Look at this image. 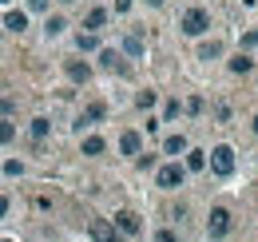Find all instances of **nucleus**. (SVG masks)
<instances>
[{
    "instance_id": "1",
    "label": "nucleus",
    "mask_w": 258,
    "mask_h": 242,
    "mask_svg": "<svg viewBox=\"0 0 258 242\" xmlns=\"http://www.w3.org/2000/svg\"><path fill=\"white\" fill-rule=\"evenodd\" d=\"M179 28H183V36H191V40L207 36V32H211V12H207V8H187L183 20H179Z\"/></svg>"
},
{
    "instance_id": "2",
    "label": "nucleus",
    "mask_w": 258,
    "mask_h": 242,
    "mask_svg": "<svg viewBox=\"0 0 258 242\" xmlns=\"http://www.w3.org/2000/svg\"><path fill=\"white\" fill-rule=\"evenodd\" d=\"M207 167H211V175H219V179H230V175H234V147H230V143H219V147H211V159H207Z\"/></svg>"
},
{
    "instance_id": "3",
    "label": "nucleus",
    "mask_w": 258,
    "mask_h": 242,
    "mask_svg": "<svg viewBox=\"0 0 258 242\" xmlns=\"http://www.w3.org/2000/svg\"><path fill=\"white\" fill-rule=\"evenodd\" d=\"M183 183H187V171H183V163H179V159L163 163L159 175H155V187H159V191H179Z\"/></svg>"
},
{
    "instance_id": "4",
    "label": "nucleus",
    "mask_w": 258,
    "mask_h": 242,
    "mask_svg": "<svg viewBox=\"0 0 258 242\" xmlns=\"http://www.w3.org/2000/svg\"><path fill=\"white\" fill-rule=\"evenodd\" d=\"M234 230V218H230V211L226 207H211V214H207V238H226Z\"/></svg>"
},
{
    "instance_id": "5",
    "label": "nucleus",
    "mask_w": 258,
    "mask_h": 242,
    "mask_svg": "<svg viewBox=\"0 0 258 242\" xmlns=\"http://www.w3.org/2000/svg\"><path fill=\"white\" fill-rule=\"evenodd\" d=\"M99 68L111 72V76H131V64L123 60L119 48H99Z\"/></svg>"
},
{
    "instance_id": "6",
    "label": "nucleus",
    "mask_w": 258,
    "mask_h": 242,
    "mask_svg": "<svg viewBox=\"0 0 258 242\" xmlns=\"http://www.w3.org/2000/svg\"><path fill=\"white\" fill-rule=\"evenodd\" d=\"M103 115H107V103H103V99H92V103L76 115V123H72V127H76V135H84V131H88L92 123H99Z\"/></svg>"
},
{
    "instance_id": "7",
    "label": "nucleus",
    "mask_w": 258,
    "mask_h": 242,
    "mask_svg": "<svg viewBox=\"0 0 258 242\" xmlns=\"http://www.w3.org/2000/svg\"><path fill=\"white\" fill-rule=\"evenodd\" d=\"M88 234H92V242H123V234H119L107 218H92V222H88Z\"/></svg>"
},
{
    "instance_id": "8",
    "label": "nucleus",
    "mask_w": 258,
    "mask_h": 242,
    "mask_svg": "<svg viewBox=\"0 0 258 242\" xmlns=\"http://www.w3.org/2000/svg\"><path fill=\"white\" fill-rule=\"evenodd\" d=\"M111 226H115L123 238H131V234L143 230V222H139V214H135V211H115V222H111Z\"/></svg>"
},
{
    "instance_id": "9",
    "label": "nucleus",
    "mask_w": 258,
    "mask_h": 242,
    "mask_svg": "<svg viewBox=\"0 0 258 242\" xmlns=\"http://www.w3.org/2000/svg\"><path fill=\"white\" fill-rule=\"evenodd\" d=\"M64 76L72 84H92V64L88 60H64Z\"/></svg>"
},
{
    "instance_id": "10",
    "label": "nucleus",
    "mask_w": 258,
    "mask_h": 242,
    "mask_svg": "<svg viewBox=\"0 0 258 242\" xmlns=\"http://www.w3.org/2000/svg\"><path fill=\"white\" fill-rule=\"evenodd\" d=\"M119 52H123L127 60H143V36H139V32H127V36L119 40Z\"/></svg>"
},
{
    "instance_id": "11",
    "label": "nucleus",
    "mask_w": 258,
    "mask_h": 242,
    "mask_svg": "<svg viewBox=\"0 0 258 242\" xmlns=\"http://www.w3.org/2000/svg\"><path fill=\"white\" fill-rule=\"evenodd\" d=\"M119 151L131 155V159H139V155H143V135H139V131H123V135H119Z\"/></svg>"
},
{
    "instance_id": "12",
    "label": "nucleus",
    "mask_w": 258,
    "mask_h": 242,
    "mask_svg": "<svg viewBox=\"0 0 258 242\" xmlns=\"http://www.w3.org/2000/svg\"><path fill=\"white\" fill-rule=\"evenodd\" d=\"M191 151V143H187V135L179 131V135H167L163 139V155H171V159H179V155H187Z\"/></svg>"
},
{
    "instance_id": "13",
    "label": "nucleus",
    "mask_w": 258,
    "mask_h": 242,
    "mask_svg": "<svg viewBox=\"0 0 258 242\" xmlns=\"http://www.w3.org/2000/svg\"><path fill=\"white\" fill-rule=\"evenodd\" d=\"M103 28H107V8H92V12L84 16V32H92V36H99Z\"/></svg>"
},
{
    "instance_id": "14",
    "label": "nucleus",
    "mask_w": 258,
    "mask_h": 242,
    "mask_svg": "<svg viewBox=\"0 0 258 242\" xmlns=\"http://www.w3.org/2000/svg\"><path fill=\"white\" fill-rule=\"evenodd\" d=\"M28 135H32L36 143H44V139L52 135V119H48V115H36V119L28 123Z\"/></svg>"
},
{
    "instance_id": "15",
    "label": "nucleus",
    "mask_w": 258,
    "mask_h": 242,
    "mask_svg": "<svg viewBox=\"0 0 258 242\" xmlns=\"http://www.w3.org/2000/svg\"><path fill=\"white\" fill-rule=\"evenodd\" d=\"M84 143H80V155H88V159H96V155H103L107 151V143L99 139V135H80Z\"/></svg>"
},
{
    "instance_id": "16",
    "label": "nucleus",
    "mask_w": 258,
    "mask_h": 242,
    "mask_svg": "<svg viewBox=\"0 0 258 242\" xmlns=\"http://www.w3.org/2000/svg\"><path fill=\"white\" fill-rule=\"evenodd\" d=\"M4 28H8V32H24V28H28V12L8 8V12H4Z\"/></svg>"
},
{
    "instance_id": "17",
    "label": "nucleus",
    "mask_w": 258,
    "mask_h": 242,
    "mask_svg": "<svg viewBox=\"0 0 258 242\" xmlns=\"http://www.w3.org/2000/svg\"><path fill=\"white\" fill-rule=\"evenodd\" d=\"M64 28H68V20L60 16V12L44 20V36H48V40H56V36H64Z\"/></svg>"
},
{
    "instance_id": "18",
    "label": "nucleus",
    "mask_w": 258,
    "mask_h": 242,
    "mask_svg": "<svg viewBox=\"0 0 258 242\" xmlns=\"http://www.w3.org/2000/svg\"><path fill=\"white\" fill-rule=\"evenodd\" d=\"M223 56V40H207V44H199V60H219Z\"/></svg>"
},
{
    "instance_id": "19",
    "label": "nucleus",
    "mask_w": 258,
    "mask_h": 242,
    "mask_svg": "<svg viewBox=\"0 0 258 242\" xmlns=\"http://www.w3.org/2000/svg\"><path fill=\"white\" fill-rule=\"evenodd\" d=\"M207 167V151H187V159H183V171L191 175V171H203Z\"/></svg>"
},
{
    "instance_id": "20",
    "label": "nucleus",
    "mask_w": 258,
    "mask_h": 242,
    "mask_svg": "<svg viewBox=\"0 0 258 242\" xmlns=\"http://www.w3.org/2000/svg\"><path fill=\"white\" fill-rule=\"evenodd\" d=\"M230 72H234V76H246V72H254V60H250L246 52H238V56L230 60Z\"/></svg>"
},
{
    "instance_id": "21",
    "label": "nucleus",
    "mask_w": 258,
    "mask_h": 242,
    "mask_svg": "<svg viewBox=\"0 0 258 242\" xmlns=\"http://www.w3.org/2000/svg\"><path fill=\"white\" fill-rule=\"evenodd\" d=\"M76 48H80V52H99V36H92V32H80V36H76Z\"/></svg>"
},
{
    "instance_id": "22",
    "label": "nucleus",
    "mask_w": 258,
    "mask_h": 242,
    "mask_svg": "<svg viewBox=\"0 0 258 242\" xmlns=\"http://www.w3.org/2000/svg\"><path fill=\"white\" fill-rule=\"evenodd\" d=\"M155 99H159L155 91H139V95H135V107H139V111H151V107H155Z\"/></svg>"
},
{
    "instance_id": "23",
    "label": "nucleus",
    "mask_w": 258,
    "mask_h": 242,
    "mask_svg": "<svg viewBox=\"0 0 258 242\" xmlns=\"http://www.w3.org/2000/svg\"><path fill=\"white\" fill-rule=\"evenodd\" d=\"M12 139H16V123H12V119H0V147L12 143Z\"/></svg>"
},
{
    "instance_id": "24",
    "label": "nucleus",
    "mask_w": 258,
    "mask_h": 242,
    "mask_svg": "<svg viewBox=\"0 0 258 242\" xmlns=\"http://www.w3.org/2000/svg\"><path fill=\"white\" fill-rule=\"evenodd\" d=\"M4 175H8V179L24 175V163H20V159H4Z\"/></svg>"
},
{
    "instance_id": "25",
    "label": "nucleus",
    "mask_w": 258,
    "mask_h": 242,
    "mask_svg": "<svg viewBox=\"0 0 258 242\" xmlns=\"http://www.w3.org/2000/svg\"><path fill=\"white\" fill-rule=\"evenodd\" d=\"M12 111H16V99H12V95H4V99H0V119H8Z\"/></svg>"
},
{
    "instance_id": "26",
    "label": "nucleus",
    "mask_w": 258,
    "mask_h": 242,
    "mask_svg": "<svg viewBox=\"0 0 258 242\" xmlns=\"http://www.w3.org/2000/svg\"><path fill=\"white\" fill-rule=\"evenodd\" d=\"M163 119H179V99H167V107H163Z\"/></svg>"
},
{
    "instance_id": "27",
    "label": "nucleus",
    "mask_w": 258,
    "mask_h": 242,
    "mask_svg": "<svg viewBox=\"0 0 258 242\" xmlns=\"http://www.w3.org/2000/svg\"><path fill=\"white\" fill-rule=\"evenodd\" d=\"M135 167H139V171H151V167H155V155H139Z\"/></svg>"
},
{
    "instance_id": "28",
    "label": "nucleus",
    "mask_w": 258,
    "mask_h": 242,
    "mask_svg": "<svg viewBox=\"0 0 258 242\" xmlns=\"http://www.w3.org/2000/svg\"><path fill=\"white\" fill-rule=\"evenodd\" d=\"M187 111H191V115L203 111V95H191V99H187Z\"/></svg>"
},
{
    "instance_id": "29",
    "label": "nucleus",
    "mask_w": 258,
    "mask_h": 242,
    "mask_svg": "<svg viewBox=\"0 0 258 242\" xmlns=\"http://www.w3.org/2000/svg\"><path fill=\"white\" fill-rule=\"evenodd\" d=\"M258 44V32H242V48H246V52H250V48H254Z\"/></svg>"
},
{
    "instance_id": "30",
    "label": "nucleus",
    "mask_w": 258,
    "mask_h": 242,
    "mask_svg": "<svg viewBox=\"0 0 258 242\" xmlns=\"http://www.w3.org/2000/svg\"><path fill=\"white\" fill-rule=\"evenodd\" d=\"M155 242H179V234H175V230H159V234H155Z\"/></svg>"
},
{
    "instance_id": "31",
    "label": "nucleus",
    "mask_w": 258,
    "mask_h": 242,
    "mask_svg": "<svg viewBox=\"0 0 258 242\" xmlns=\"http://www.w3.org/2000/svg\"><path fill=\"white\" fill-rule=\"evenodd\" d=\"M48 4H52V0H28V8H32V12H48Z\"/></svg>"
},
{
    "instance_id": "32",
    "label": "nucleus",
    "mask_w": 258,
    "mask_h": 242,
    "mask_svg": "<svg viewBox=\"0 0 258 242\" xmlns=\"http://www.w3.org/2000/svg\"><path fill=\"white\" fill-rule=\"evenodd\" d=\"M8 207H12V199H8V195H0V218L8 214Z\"/></svg>"
},
{
    "instance_id": "33",
    "label": "nucleus",
    "mask_w": 258,
    "mask_h": 242,
    "mask_svg": "<svg viewBox=\"0 0 258 242\" xmlns=\"http://www.w3.org/2000/svg\"><path fill=\"white\" fill-rule=\"evenodd\" d=\"M131 4H135V0H115V12H127Z\"/></svg>"
},
{
    "instance_id": "34",
    "label": "nucleus",
    "mask_w": 258,
    "mask_h": 242,
    "mask_svg": "<svg viewBox=\"0 0 258 242\" xmlns=\"http://www.w3.org/2000/svg\"><path fill=\"white\" fill-rule=\"evenodd\" d=\"M147 4H151V8H159V4H163V0H147Z\"/></svg>"
},
{
    "instance_id": "35",
    "label": "nucleus",
    "mask_w": 258,
    "mask_h": 242,
    "mask_svg": "<svg viewBox=\"0 0 258 242\" xmlns=\"http://www.w3.org/2000/svg\"><path fill=\"white\" fill-rule=\"evenodd\" d=\"M250 127H254V135H258V115H254V123H250Z\"/></svg>"
},
{
    "instance_id": "36",
    "label": "nucleus",
    "mask_w": 258,
    "mask_h": 242,
    "mask_svg": "<svg viewBox=\"0 0 258 242\" xmlns=\"http://www.w3.org/2000/svg\"><path fill=\"white\" fill-rule=\"evenodd\" d=\"M60 4H76V0H60Z\"/></svg>"
},
{
    "instance_id": "37",
    "label": "nucleus",
    "mask_w": 258,
    "mask_h": 242,
    "mask_svg": "<svg viewBox=\"0 0 258 242\" xmlns=\"http://www.w3.org/2000/svg\"><path fill=\"white\" fill-rule=\"evenodd\" d=\"M0 4H12V0H0Z\"/></svg>"
},
{
    "instance_id": "38",
    "label": "nucleus",
    "mask_w": 258,
    "mask_h": 242,
    "mask_svg": "<svg viewBox=\"0 0 258 242\" xmlns=\"http://www.w3.org/2000/svg\"><path fill=\"white\" fill-rule=\"evenodd\" d=\"M0 242H12V238H0Z\"/></svg>"
}]
</instances>
